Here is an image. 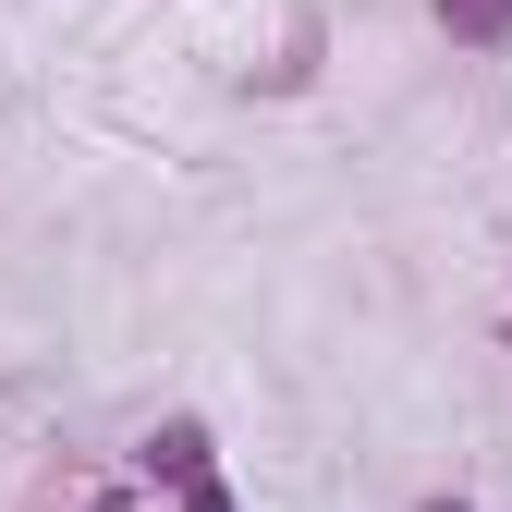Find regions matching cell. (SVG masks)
<instances>
[{
	"instance_id": "obj_1",
	"label": "cell",
	"mask_w": 512,
	"mask_h": 512,
	"mask_svg": "<svg viewBox=\"0 0 512 512\" xmlns=\"http://www.w3.org/2000/svg\"><path fill=\"white\" fill-rule=\"evenodd\" d=\"M147 476H159V488H196V476H208V427H196V415H171V427L147 439Z\"/></svg>"
},
{
	"instance_id": "obj_2",
	"label": "cell",
	"mask_w": 512,
	"mask_h": 512,
	"mask_svg": "<svg viewBox=\"0 0 512 512\" xmlns=\"http://www.w3.org/2000/svg\"><path fill=\"white\" fill-rule=\"evenodd\" d=\"M439 25H452V49H500L512 37V0H439Z\"/></svg>"
},
{
	"instance_id": "obj_3",
	"label": "cell",
	"mask_w": 512,
	"mask_h": 512,
	"mask_svg": "<svg viewBox=\"0 0 512 512\" xmlns=\"http://www.w3.org/2000/svg\"><path fill=\"white\" fill-rule=\"evenodd\" d=\"M183 512H232V488H220V476H196V488H183Z\"/></svg>"
},
{
	"instance_id": "obj_4",
	"label": "cell",
	"mask_w": 512,
	"mask_h": 512,
	"mask_svg": "<svg viewBox=\"0 0 512 512\" xmlns=\"http://www.w3.org/2000/svg\"><path fill=\"white\" fill-rule=\"evenodd\" d=\"M74 512H135V500H122V488H98V500H74Z\"/></svg>"
},
{
	"instance_id": "obj_5",
	"label": "cell",
	"mask_w": 512,
	"mask_h": 512,
	"mask_svg": "<svg viewBox=\"0 0 512 512\" xmlns=\"http://www.w3.org/2000/svg\"><path fill=\"white\" fill-rule=\"evenodd\" d=\"M427 512H464V500H427Z\"/></svg>"
}]
</instances>
